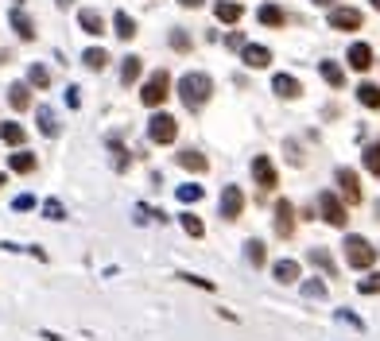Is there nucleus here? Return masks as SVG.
<instances>
[{
	"mask_svg": "<svg viewBox=\"0 0 380 341\" xmlns=\"http://www.w3.org/2000/svg\"><path fill=\"white\" fill-rule=\"evenodd\" d=\"M210 93H214V78L202 74V70H190V74L179 78V98H183V105L190 109V113H198V109L210 101Z\"/></svg>",
	"mask_w": 380,
	"mask_h": 341,
	"instance_id": "1",
	"label": "nucleus"
},
{
	"mask_svg": "<svg viewBox=\"0 0 380 341\" xmlns=\"http://www.w3.org/2000/svg\"><path fill=\"white\" fill-rule=\"evenodd\" d=\"M341 248H345V264H350V268H361V272H365V268H372V264H377V248H372L365 237H357V233L345 237V244H341Z\"/></svg>",
	"mask_w": 380,
	"mask_h": 341,
	"instance_id": "2",
	"label": "nucleus"
},
{
	"mask_svg": "<svg viewBox=\"0 0 380 341\" xmlns=\"http://www.w3.org/2000/svg\"><path fill=\"white\" fill-rule=\"evenodd\" d=\"M167 98H171V74H167V70H156V74L144 82V89H140V101H144L147 109H159Z\"/></svg>",
	"mask_w": 380,
	"mask_h": 341,
	"instance_id": "3",
	"label": "nucleus"
},
{
	"mask_svg": "<svg viewBox=\"0 0 380 341\" xmlns=\"http://www.w3.org/2000/svg\"><path fill=\"white\" fill-rule=\"evenodd\" d=\"M318 214L326 225H334V229H345V221H350V214H345V202H341L334 190H322L318 194Z\"/></svg>",
	"mask_w": 380,
	"mask_h": 341,
	"instance_id": "4",
	"label": "nucleus"
},
{
	"mask_svg": "<svg viewBox=\"0 0 380 341\" xmlns=\"http://www.w3.org/2000/svg\"><path fill=\"white\" fill-rule=\"evenodd\" d=\"M175 136H179V120L171 113H156L147 120V140L152 144H175Z\"/></svg>",
	"mask_w": 380,
	"mask_h": 341,
	"instance_id": "5",
	"label": "nucleus"
},
{
	"mask_svg": "<svg viewBox=\"0 0 380 341\" xmlns=\"http://www.w3.org/2000/svg\"><path fill=\"white\" fill-rule=\"evenodd\" d=\"M334 183H338V190H334V194L345 198V205H357V202H361L357 171H350V167H338V171H334Z\"/></svg>",
	"mask_w": 380,
	"mask_h": 341,
	"instance_id": "6",
	"label": "nucleus"
},
{
	"mask_svg": "<svg viewBox=\"0 0 380 341\" xmlns=\"http://www.w3.org/2000/svg\"><path fill=\"white\" fill-rule=\"evenodd\" d=\"M217 214H221L225 221H237V217L244 214V190L241 186H225L221 198H217Z\"/></svg>",
	"mask_w": 380,
	"mask_h": 341,
	"instance_id": "7",
	"label": "nucleus"
},
{
	"mask_svg": "<svg viewBox=\"0 0 380 341\" xmlns=\"http://www.w3.org/2000/svg\"><path fill=\"white\" fill-rule=\"evenodd\" d=\"M253 178L260 190H275V183H280V175H275V163L268 156H253Z\"/></svg>",
	"mask_w": 380,
	"mask_h": 341,
	"instance_id": "8",
	"label": "nucleus"
},
{
	"mask_svg": "<svg viewBox=\"0 0 380 341\" xmlns=\"http://www.w3.org/2000/svg\"><path fill=\"white\" fill-rule=\"evenodd\" d=\"M361 24H365V16H361L357 8H345V4H341V8L330 12V28L334 31H357Z\"/></svg>",
	"mask_w": 380,
	"mask_h": 341,
	"instance_id": "9",
	"label": "nucleus"
},
{
	"mask_svg": "<svg viewBox=\"0 0 380 341\" xmlns=\"http://www.w3.org/2000/svg\"><path fill=\"white\" fill-rule=\"evenodd\" d=\"M8 24H12V31H16V35H20L24 43H31V39H35V20H31V16L20 8V4H16V8L8 12Z\"/></svg>",
	"mask_w": 380,
	"mask_h": 341,
	"instance_id": "10",
	"label": "nucleus"
},
{
	"mask_svg": "<svg viewBox=\"0 0 380 341\" xmlns=\"http://www.w3.org/2000/svg\"><path fill=\"white\" fill-rule=\"evenodd\" d=\"M244 55H241V59H244V66H248V70H264V66H272V50H268V47H260V43H244Z\"/></svg>",
	"mask_w": 380,
	"mask_h": 341,
	"instance_id": "11",
	"label": "nucleus"
},
{
	"mask_svg": "<svg viewBox=\"0 0 380 341\" xmlns=\"http://www.w3.org/2000/svg\"><path fill=\"white\" fill-rule=\"evenodd\" d=\"M291 233H295V205L283 198L275 205V237H291Z\"/></svg>",
	"mask_w": 380,
	"mask_h": 341,
	"instance_id": "12",
	"label": "nucleus"
},
{
	"mask_svg": "<svg viewBox=\"0 0 380 341\" xmlns=\"http://www.w3.org/2000/svg\"><path fill=\"white\" fill-rule=\"evenodd\" d=\"M8 167L16 171V175H31L35 167H39V159H35V151H28V147H16L8 156Z\"/></svg>",
	"mask_w": 380,
	"mask_h": 341,
	"instance_id": "13",
	"label": "nucleus"
},
{
	"mask_svg": "<svg viewBox=\"0 0 380 341\" xmlns=\"http://www.w3.org/2000/svg\"><path fill=\"white\" fill-rule=\"evenodd\" d=\"M345 62H350L357 74H365V70L372 66V47H369V43H353L350 55H345Z\"/></svg>",
	"mask_w": 380,
	"mask_h": 341,
	"instance_id": "14",
	"label": "nucleus"
},
{
	"mask_svg": "<svg viewBox=\"0 0 380 341\" xmlns=\"http://www.w3.org/2000/svg\"><path fill=\"white\" fill-rule=\"evenodd\" d=\"M78 28L86 31V35H105V20H101L98 8H82L78 12Z\"/></svg>",
	"mask_w": 380,
	"mask_h": 341,
	"instance_id": "15",
	"label": "nucleus"
},
{
	"mask_svg": "<svg viewBox=\"0 0 380 341\" xmlns=\"http://www.w3.org/2000/svg\"><path fill=\"white\" fill-rule=\"evenodd\" d=\"M272 89L280 93V98L295 101V98L302 93V82H299V78H291V74H275V78H272Z\"/></svg>",
	"mask_w": 380,
	"mask_h": 341,
	"instance_id": "16",
	"label": "nucleus"
},
{
	"mask_svg": "<svg viewBox=\"0 0 380 341\" xmlns=\"http://www.w3.org/2000/svg\"><path fill=\"white\" fill-rule=\"evenodd\" d=\"M8 105L16 109V113L31 109V86H28V82H12V86H8Z\"/></svg>",
	"mask_w": 380,
	"mask_h": 341,
	"instance_id": "17",
	"label": "nucleus"
},
{
	"mask_svg": "<svg viewBox=\"0 0 380 341\" xmlns=\"http://www.w3.org/2000/svg\"><path fill=\"white\" fill-rule=\"evenodd\" d=\"M35 125H39V132H43L47 140L59 136V117H55V109L39 105V109H35Z\"/></svg>",
	"mask_w": 380,
	"mask_h": 341,
	"instance_id": "18",
	"label": "nucleus"
},
{
	"mask_svg": "<svg viewBox=\"0 0 380 341\" xmlns=\"http://www.w3.org/2000/svg\"><path fill=\"white\" fill-rule=\"evenodd\" d=\"M0 140H4L8 147H24L28 144V128L16 125V120H4V125H0Z\"/></svg>",
	"mask_w": 380,
	"mask_h": 341,
	"instance_id": "19",
	"label": "nucleus"
},
{
	"mask_svg": "<svg viewBox=\"0 0 380 341\" xmlns=\"http://www.w3.org/2000/svg\"><path fill=\"white\" fill-rule=\"evenodd\" d=\"M179 167H183V171H194V175H206V171H210V159H206L202 151H190V147H186V151H179Z\"/></svg>",
	"mask_w": 380,
	"mask_h": 341,
	"instance_id": "20",
	"label": "nucleus"
},
{
	"mask_svg": "<svg viewBox=\"0 0 380 341\" xmlns=\"http://www.w3.org/2000/svg\"><path fill=\"white\" fill-rule=\"evenodd\" d=\"M307 260H311V268H318V272H326L334 279L338 275V264H334V256H330V248H311L307 252Z\"/></svg>",
	"mask_w": 380,
	"mask_h": 341,
	"instance_id": "21",
	"label": "nucleus"
},
{
	"mask_svg": "<svg viewBox=\"0 0 380 341\" xmlns=\"http://www.w3.org/2000/svg\"><path fill=\"white\" fill-rule=\"evenodd\" d=\"M272 275H275V283H283V287H287V283L299 279V264H295V260H275L272 264Z\"/></svg>",
	"mask_w": 380,
	"mask_h": 341,
	"instance_id": "22",
	"label": "nucleus"
},
{
	"mask_svg": "<svg viewBox=\"0 0 380 341\" xmlns=\"http://www.w3.org/2000/svg\"><path fill=\"white\" fill-rule=\"evenodd\" d=\"M214 16H217L221 24H237V20L244 16V8H241V4H233V0H217V4H214Z\"/></svg>",
	"mask_w": 380,
	"mask_h": 341,
	"instance_id": "23",
	"label": "nucleus"
},
{
	"mask_svg": "<svg viewBox=\"0 0 380 341\" xmlns=\"http://www.w3.org/2000/svg\"><path fill=\"white\" fill-rule=\"evenodd\" d=\"M144 74V59H136V55H128V59H120V82L125 86H132V82Z\"/></svg>",
	"mask_w": 380,
	"mask_h": 341,
	"instance_id": "24",
	"label": "nucleus"
},
{
	"mask_svg": "<svg viewBox=\"0 0 380 341\" xmlns=\"http://www.w3.org/2000/svg\"><path fill=\"white\" fill-rule=\"evenodd\" d=\"M256 16H260L264 28H283V24H287V16H283L280 4H260V12H256Z\"/></svg>",
	"mask_w": 380,
	"mask_h": 341,
	"instance_id": "25",
	"label": "nucleus"
},
{
	"mask_svg": "<svg viewBox=\"0 0 380 341\" xmlns=\"http://www.w3.org/2000/svg\"><path fill=\"white\" fill-rule=\"evenodd\" d=\"M318 74L326 78V86H334V89H341V86H345V70H341L338 62H330V59H326V62H318Z\"/></svg>",
	"mask_w": 380,
	"mask_h": 341,
	"instance_id": "26",
	"label": "nucleus"
},
{
	"mask_svg": "<svg viewBox=\"0 0 380 341\" xmlns=\"http://www.w3.org/2000/svg\"><path fill=\"white\" fill-rule=\"evenodd\" d=\"M28 86L31 89H47L51 86V70L43 66V62H31L28 66Z\"/></svg>",
	"mask_w": 380,
	"mask_h": 341,
	"instance_id": "27",
	"label": "nucleus"
},
{
	"mask_svg": "<svg viewBox=\"0 0 380 341\" xmlns=\"http://www.w3.org/2000/svg\"><path fill=\"white\" fill-rule=\"evenodd\" d=\"M357 101L365 109H380V86H372V82H361L357 86Z\"/></svg>",
	"mask_w": 380,
	"mask_h": 341,
	"instance_id": "28",
	"label": "nucleus"
},
{
	"mask_svg": "<svg viewBox=\"0 0 380 341\" xmlns=\"http://www.w3.org/2000/svg\"><path fill=\"white\" fill-rule=\"evenodd\" d=\"M109 151H113V167H117V171H128V167H132V159H128V151H125V144H120L117 136H109Z\"/></svg>",
	"mask_w": 380,
	"mask_h": 341,
	"instance_id": "29",
	"label": "nucleus"
},
{
	"mask_svg": "<svg viewBox=\"0 0 380 341\" xmlns=\"http://www.w3.org/2000/svg\"><path fill=\"white\" fill-rule=\"evenodd\" d=\"M244 256H248V264H253V268H264V260H268L264 241H244Z\"/></svg>",
	"mask_w": 380,
	"mask_h": 341,
	"instance_id": "30",
	"label": "nucleus"
},
{
	"mask_svg": "<svg viewBox=\"0 0 380 341\" xmlns=\"http://www.w3.org/2000/svg\"><path fill=\"white\" fill-rule=\"evenodd\" d=\"M113 24H117V35H120V39H132V35H136V20H132L128 12H117V16H113Z\"/></svg>",
	"mask_w": 380,
	"mask_h": 341,
	"instance_id": "31",
	"label": "nucleus"
},
{
	"mask_svg": "<svg viewBox=\"0 0 380 341\" xmlns=\"http://www.w3.org/2000/svg\"><path fill=\"white\" fill-rule=\"evenodd\" d=\"M82 62H86L89 70H105V66H109V55H105L101 47H89L86 55H82Z\"/></svg>",
	"mask_w": 380,
	"mask_h": 341,
	"instance_id": "32",
	"label": "nucleus"
},
{
	"mask_svg": "<svg viewBox=\"0 0 380 341\" xmlns=\"http://www.w3.org/2000/svg\"><path fill=\"white\" fill-rule=\"evenodd\" d=\"M361 163H365V171H369V175H380V144H369V147H365Z\"/></svg>",
	"mask_w": 380,
	"mask_h": 341,
	"instance_id": "33",
	"label": "nucleus"
},
{
	"mask_svg": "<svg viewBox=\"0 0 380 341\" xmlns=\"http://www.w3.org/2000/svg\"><path fill=\"white\" fill-rule=\"evenodd\" d=\"M43 217H47V221H66V205H62L59 198H47V202H43Z\"/></svg>",
	"mask_w": 380,
	"mask_h": 341,
	"instance_id": "34",
	"label": "nucleus"
},
{
	"mask_svg": "<svg viewBox=\"0 0 380 341\" xmlns=\"http://www.w3.org/2000/svg\"><path fill=\"white\" fill-rule=\"evenodd\" d=\"M179 221H183V233H186V237H206V225L198 221L194 214H183Z\"/></svg>",
	"mask_w": 380,
	"mask_h": 341,
	"instance_id": "35",
	"label": "nucleus"
},
{
	"mask_svg": "<svg viewBox=\"0 0 380 341\" xmlns=\"http://www.w3.org/2000/svg\"><path fill=\"white\" fill-rule=\"evenodd\" d=\"M175 279L190 283V287H198V291H214V279H206V275H190V272H179Z\"/></svg>",
	"mask_w": 380,
	"mask_h": 341,
	"instance_id": "36",
	"label": "nucleus"
},
{
	"mask_svg": "<svg viewBox=\"0 0 380 341\" xmlns=\"http://www.w3.org/2000/svg\"><path fill=\"white\" fill-rule=\"evenodd\" d=\"M302 295H307V299H314V302H322L330 291H326V283H322V279H311V283H302Z\"/></svg>",
	"mask_w": 380,
	"mask_h": 341,
	"instance_id": "37",
	"label": "nucleus"
},
{
	"mask_svg": "<svg viewBox=\"0 0 380 341\" xmlns=\"http://www.w3.org/2000/svg\"><path fill=\"white\" fill-rule=\"evenodd\" d=\"M179 202H186V205H194V202H202V186H194V183H186V186H179Z\"/></svg>",
	"mask_w": 380,
	"mask_h": 341,
	"instance_id": "38",
	"label": "nucleus"
},
{
	"mask_svg": "<svg viewBox=\"0 0 380 341\" xmlns=\"http://www.w3.org/2000/svg\"><path fill=\"white\" fill-rule=\"evenodd\" d=\"M171 47H175V50H183V55H186V50H190V35H186L183 28H171Z\"/></svg>",
	"mask_w": 380,
	"mask_h": 341,
	"instance_id": "39",
	"label": "nucleus"
},
{
	"mask_svg": "<svg viewBox=\"0 0 380 341\" xmlns=\"http://www.w3.org/2000/svg\"><path fill=\"white\" fill-rule=\"evenodd\" d=\"M357 291L361 295H380V272L377 275H365V279L357 283Z\"/></svg>",
	"mask_w": 380,
	"mask_h": 341,
	"instance_id": "40",
	"label": "nucleus"
},
{
	"mask_svg": "<svg viewBox=\"0 0 380 341\" xmlns=\"http://www.w3.org/2000/svg\"><path fill=\"white\" fill-rule=\"evenodd\" d=\"M12 210H16V214H28V210H35V198H31V194H20L16 202H12Z\"/></svg>",
	"mask_w": 380,
	"mask_h": 341,
	"instance_id": "41",
	"label": "nucleus"
},
{
	"mask_svg": "<svg viewBox=\"0 0 380 341\" xmlns=\"http://www.w3.org/2000/svg\"><path fill=\"white\" fill-rule=\"evenodd\" d=\"M338 322H350L353 330H365V322H361V318H357V314H353V311H338Z\"/></svg>",
	"mask_w": 380,
	"mask_h": 341,
	"instance_id": "42",
	"label": "nucleus"
},
{
	"mask_svg": "<svg viewBox=\"0 0 380 341\" xmlns=\"http://www.w3.org/2000/svg\"><path fill=\"white\" fill-rule=\"evenodd\" d=\"M78 93H82L78 86H70V89H66V105H70V109H78V105H82V98H78Z\"/></svg>",
	"mask_w": 380,
	"mask_h": 341,
	"instance_id": "43",
	"label": "nucleus"
},
{
	"mask_svg": "<svg viewBox=\"0 0 380 341\" xmlns=\"http://www.w3.org/2000/svg\"><path fill=\"white\" fill-rule=\"evenodd\" d=\"M287 159H291L295 167H302V151H299V144H287Z\"/></svg>",
	"mask_w": 380,
	"mask_h": 341,
	"instance_id": "44",
	"label": "nucleus"
},
{
	"mask_svg": "<svg viewBox=\"0 0 380 341\" xmlns=\"http://www.w3.org/2000/svg\"><path fill=\"white\" fill-rule=\"evenodd\" d=\"M179 4H183V8H198V4H202V0H179Z\"/></svg>",
	"mask_w": 380,
	"mask_h": 341,
	"instance_id": "45",
	"label": "nucleus"
},
{
	"mask_svg": "<svg viewBox=\"0 0 380 341\" xmlns=\"http://www.w3.org/2000/svg\"><path fill=\"white\" fill-rule=\"evenodd\" d=\"M70 4H74V0H59V8H70Z\"/></svg>",
	"mask_w": 380,
	"mask_h": 341,
	"instance_id": "46",
	"label": "nucleus"
},
{
	"mask_svg": "<svg viewBox=\"0 0 380 341\" xmlns=\"http://www.w3.org/2000/svg\"><path fill=\"white\" fill-rule=\"evenodd\" d=\"M314 4H334V0H314Z\"/></svg>",
	"mask_w": 380,
	"mask_h": 341,
	"instance_id": "47",
	"label": "nucleus"
},
{
	"mask_svg": "<svg viewBox=\"0 0 380 341\" xmlns=\"http://www.w3.org/2000/svg\"><path fill=\"white\" fill-rule=\"evenodd\" d=\"M372 8H377V12H380V0H372Z\"/></svg>",
	"mask_w": 380,
	"mask_h": 341,
	"instance_id": "48",
	"label": "nucleus"
},
{
	"mask_svg": "<svg viewBox=\"0 0 380 341\" xmlns=\"http://www.w3.org/2000/svg\"><path fill=\"white\" fill-rule=\"evenodd\" d=\"M377 221H380V202H377Z\"/></svg>",
	"mask_w": 380,
	"mask_h": 341,
	"instance_id": "49",
	"label": "nucleus"
},
{
	"mask_svg": "<svg viewBox=\"0 0 380 341\" xmlns=\"http://www.w3.org/2000/svg\"><path fill=\"white\" fill-rule=\"evenodd\" d=\"M0 186H4V175H0Z\"/></svg>",
	"mask_w": 380,
	"mask_h": 341,
	"instance_id": "50",
	"label": "nucleus"
},
{
	"mask_svg": "<svg viewBox=\"0 0 380 341\" xmlns=\"http://www.w3.org/2000/svg\"><path fill=\"white\" fill-rule=\"evenodd\" d=\"M16 4H24V0H16Z\"/></svg>",
	"mask_w": 380,
	"mask_h": 341,
	"instance_id": "51",
	"label": "nucleus"
},
{
	"mask_svg": "<svg viewBox=\"0 0 380 341\" xmlns=\"http://www.w3.org/2000/svg\"><path fill=\"white\" fill-rule=\"evenodd\" d=\"M377 252H380V248H377Z\"/></svg>",
	"mask_w": 380,
	"mask_h": 341,
	"instance_id": "52",
	"label": "nucleus"
}]
</instances>
